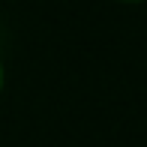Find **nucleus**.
Here are the masks:
<instances>
[{
    "instance_id": "f03ea898",
    "label": "nucleus",
    "mask_w": 147,
    "mask_h": 147,
    "mask_svg": "<svg viewBox=\"0 0 147 147\" xmlns=\"http://www.w3.org/2000/svg\"><path fill=\"white\" fill-rule=\"evenodd\" d=\"M126 3H138V0H126Z\"/></svg>"
},
{
    "instance_id": "f257e3e1",
    "label": "nucleus",
    "mask_w": 147,
    "mask_h": 147,
    "mask_svg": "<svg viewBox=\"0 0 147 147\" xmlns=\"http://www.w3.org/2000/svg\"><path fill=\"white\" fill-rule=\"evenodd\" d=\"M0 90H3V63H0Z\"/></svg>"
}]
</instances>
